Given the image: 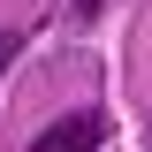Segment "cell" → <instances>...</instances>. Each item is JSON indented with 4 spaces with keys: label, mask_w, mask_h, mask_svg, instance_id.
<instances>
[{
    "label": "cell",
    "mask_w": 152,
    "mask_h": 152,
    "mask_svg": "<svg viewBox=\"0 0 152 152\" xmlns=\"http://www.w3.org/2000/svg\"><path fill=\"white\" fill-rule=\"evenodd\" d=\"M99 145H107V114H91V107L61 114V122H46L31 137V152H99Z\"/></svg>",
    "instance_id": "6da1fadb"
},
{
    "label": "cell",
    "mask_w": 152,
    "mask_h": 152,
    "mask_svg": "<svg viewBox=\"0 0 152 152\" xmlns=\"http://www.w3.org/2000/svg\"><path fill=\"white\" fill-rule=\"evenodd\" d=\"M8 61H15V31H0V76H8Z\"/></svg>",
    "instance_id": "7a4b0ae2"
}]
</instances>
